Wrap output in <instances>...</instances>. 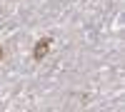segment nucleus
<instances>
[{"label": "nucleus", "mask_w": 125, "mask_h": 112, "mask_svg": "<svg viewBox=\"0 0 125 112\" xmlns=\"http://www.w3.org/2000/svg\"><path fill=\"white\" fill-rule=\"evenodd\" d=\"M48 50H50V40L45 37V40H40V43L35 45V50H33V57H35V60H43V57L48 55Z\"/></svg>", "instance_id": "1"}, {"label": "nucleus", "mask_w": 125, "mask_h": 112, "mask_svg": "<svg viewBox=\"0 0 125 112\" xmlns=\"http://www.w3.org/2000/svg\"><path fill=\"white\" fill-rule=\"evenodd\" d=\"M0 60H3V47H0Z\"/></svg>", "instance_id": "2"}]
</instances>
